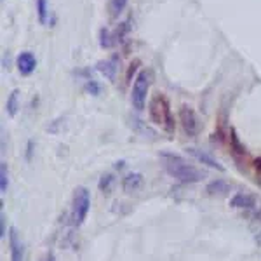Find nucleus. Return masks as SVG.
Returning a JSON list of instances; mask_svg holds the SVG:
<instances>
[{
	"label": "nucleus",
	"mask_w": 261,
	"mask_h": 261,
	"mask_svg": "<svg viewBox=\"0 0 261 261\" xmlns=\"http://www.w3.org/2000/svg\"><path fill=\"white\" fill-rule=\"evenodd\" d=\"M160 157H162L164 160V169L172 178L178 179V181L192 185V183H198L204 178V172H202L200 169H197L193 164H190L186 159H183L181 155L164 152Z\"/></svg>",
	"instance_id": "obj_1"
},
{
	"label": "nucleus",
	"mask_w": 261,
	"mask_h": 261,
	"mask_svg": "<svg viewBox=\"0 0 261 261\" xmlns=\"http://www.w3.org/2000/svg\"><path fill=\"white\" fill-rule=\"evenodd\" d=\"M148 113H150V120L157 126H162L165 132L172 134L176 129V122L174 117H172L171 112V103L169 99L164 96V94L157 93L155 96L150 99L148 103Z\"/></svg>",
	"instance_id": "obj_2"
},
{
	"label": "nucleus",
	"mask_w": 261,
	"mask_h": 261,
	"mask_svg": "<svg viewBox=\"0 0 261 261\" xmlns=\"http://www.w3.org/2000/svg\"><path fill=\"white\" fill-rule=\"evenodd\" d=\"M150 79H152V73H150L148 70H141V72L136 75L134 84H132L131 103L138 112L145 110V106H146V96H148V89H150Z\"/></svg>",
	"instance_id": "obj_3"
},
{
	"label": "nucleus",
	"mask_w": 261,
	"mask_h": 261,
	"mask_svg": "<svg viewBox=\"0 0 261 261\" xmlns=\"http://www.w3.org/2000/svg\"><path fill=\"white\" fill-rule=\"evenodd\" d=\"M91 209V195L84 186L75 190V197H73V221L75 225H82L86 221L87 214Z\"/></svg>",
	"instance_id": "obj_4"
},
{
	"label": "nucleus",
	"mask_w": 261,
	"mask_h": 261,
	"mask_svg": "<svg viewBox=\"0 0 261 261\" xmlns=\"http://www.w3.org/2000/svg\"><path fill=\"white\" fill-rule=\"evenodd\" d=\"M179 122H181L183 132H185L188 138H195L200 132V120L195 110L190 108V106H181L179 108Z\"/></svg>",
	"instance_id": "obj_5"
},
{
	"label": "nucleus",
	"mask_w": 261,
	"mask_h": 261,
	"mask_svg": "<svg viewBox=\"0 0 261 261\" xmlns=\"http://www.w3.org/2000/svg\"><path fill=\"white\" fill-rule=\"evenodd\" d=\"M16 65L21 75H32L37 68L35 54L30 53V51H23V53H20V56L16 58Z\"/></svg>",
	"instance_id": "obj_6"
},
{
	"label": "nucleus",
	"mask_w": 261,
	"mask_h": 261,
	"mask_svg": "<svg viewBox=\"0 0 261 261\" xmlns=\"http://www.w3.org/2000/svg\"><path fill=\"white\" fill-rule=\"evenodd\" d=\"M9 251H11V261H25L23 242H21L16 228L9 230Z\"/></svg>",
	"instance_id": "obj_7"
},
{
	"label": "nucleus",
	"mask_w": 261,
	"mask_h": 261,
	"mask_svg": "<svg viewBox=\"0 0 261 261\" xmlns=\"http://www.w3.org/2000/svg\"><path fill=\"white\" fill-rule=\"evenodd\" d=\"M98 70L106 77L108 80H115L117 77V70H119V56H112L105 61H99L98 63Z\"/></svg>",
	"instance_id": "obj_8"
},
{
	"label": "nucleus",
	"mask_w": 261,
	"mask_h": 261,
	"mask_svg": "<svg viewBox=\"0 0 261 261\" xmlns=\"http://www.w3.org/2000/svg\"><path fill=\"white\" fill-rule=\"evenodd\" d=\"M186 152H188L192 157H195V159L198 160V162H202V164L209 165V167H212V169H218V171H225V167H223V165L219 164L218 160L212 159V157L209 155V153L202 152V150H197V148H186Z\"/></svg>",
	"instance_id": "obj_9"
},
{
	"label": "nucleus",
	"mask_w": 261,
	"mask_h": 261,
	"mask_svg": "<svg viewBox=\"0 0 261 261\" xmlns=\"http://www.w3.org/2000/svg\"><path fill=\"white\" fill-rule=\"evenodd\" d=\"M231 207H238V209H252L256 205V198L252 195H247V193H237L233 195V198L230 200Z\"/></svg>",
	"instance_id": "obj_10"
},
{
	"label": "nucleus",
	"mask_w": 261,
	"mask_h": 261,
	"mask_svg": "<svg viewBox=\"0 0 261 261\" xmlns=\"http://www.w3.org/2000/svg\"><path fill=\"white\" fill-rule=\"evenodd\" d=\"M230 152L233 153V157H245L247 155V150L245 146L240 143V138L237 136L235 129H230Z\"/></svg>",
	"instance_id": "obj_11"
},
{
	"label": "nucleus",
	"mask_w": 261,
	"mask_h": 261,
	"mask_svg": "<svg viewBox=\"0 0 261 261\" xmlns=\"http://www.w3.org/2000/svg\"><path fill=\"white\" fill-rule=\"evenodd\" d=\"M124 190L126 192H136L143 186V176L138 174V172H132V174H127L124 178V183H122Z\"/></svg>",
	"instance_id": "obj_12"
},
{
	"label": "nucleus",
	"mask_w": 261,
	"mask_h": 261,
	"mask_svg": "<svg viewBox=\"0 0 261 261\" xmlns=\"http://www.w3.org/2000/svg\"><path fill=\"white\" fill-rule=\"evenodd\" d=\"M230 190H231V186L225 181V179H216V181L207 185L209 195H226Z\"/></svg>",
	"instance_id": "obj_13"
},
{
	"label": "nucleus",
	"mask_w": 261,
	"mask_h": 261,
	"mask_svg": "<svg viewBox=\"0 0 261 261\" xmlns=\"http://www.w3.org/2000/svg\"><path fill=\"white\" fill-rule=\"evenodd\" d=\"M18 108H20V89H13L6 101V112L14 117L18 113Z\"/></svg>",
	"instance_id": "obj_14"
},
{
	"label": "nucleus",
	"mask_w": 261,
	"mask_h": 261,
	"mask_svg": "<svg viewBox=\"0 0 261 261\" xmlns=\"http://www.w3.org/2000/svg\"><path fill=\"white\" fill-rule=\"evenodd\" d=\"M131 20H126L122 21V23H119V27L115 28V32L112 33V39H113V44H119L124 40V37L127 35V33L131 32Z\"/></svg>",
	"instance_id": "obj_15"
},
{
	"label": "nucleus",
	"mask_w": 261,
	"mask_h": 261,
	"mask_svg": "<svg viewBox=\"0 0 261 261\" xmlns=\"http://www.w3.org/2000/svg\"><path fill=\"white\" fill-rule=\"evenodd\" d=\"M37 14L40 25H47L49 21V0H37Z\"/></svg>",
	"instance_id": "obj_16"
},
{
	"label": "nucleus",
	"mask_w": 261,
	"mask_h": 261,
	"mask_svg": "<svg viewBox=\"0 0 261 261\" xmlns=\"http://www.w3.org/2000/svg\"><path fill=\"white\" fill-rule=\"evenodd\" d=\"M127 2H129V0H110V16H112V20H117L119 14H122Z\"/></svg>",
	"instance_id": "obj_17"
},
{
	"label": "nucleus",
	"mask_w": 261,
	"mask_h": 261,
	"mask_svg": "<svg viewBox=\"0 0 261 261\" xmlns=\"http://www.w3.org/2000/svg\"><path fill=\"white\" fill-rule=\"evenodd\" d=\"M99 46H101L103 49H110L112 46H115L108 28H101V30H99Z\"/></svg>",
	"instance_id": "obj_18"
},
{
	"label": "nucleus",
	"mask_w": 261,
	"mask_h": 261,
	"mask_svg": "<svg viewBox=\"0 0 261 261\" xmlns=\"http://www.w3.org/2000/svg\"><path fill=\"white\" fill-rule=\"evenodd\" d=\"M7 185H9V174H7V164L0 162V190H2V193L7 192Z\"/></svg>",
	"instance_id": "obj_19"
},
{
	"label": "nucleus",
	"mask_w": 261,
	"mask_h": 261,
	"mask_svg": "<svg viewBox=\"0 0 261 261\" xmlns=\"http://www.w3.org/2000/svg\"><path fill=\"white\" fill-rule=\"evenodd\" d=\"M113 176L112 174H105L101 176V181H99V190H101L103 193H110V190H112V185H113Z\"/></svg>",
	"instance_id": "obj_20"
},
{
	"label": "nucleus",
	"mask_w": 261,
	"mask_h": 261,
	"mask_svg": "<svg viewBox=\"0 0 261 261\" xmlns=\"http://www.w3.org/2000/svg\"><path fill=\"white\" fill-rule=\"evenodd\" d=\"M84 89H86L89 94H93V96H99V94H101V86H99L96 80H93V79L87 80L86 86H84Z\"/></svg>",
	"instance_id": "obj_21"
},
{
	"label": "nucleus",
	"mask_w": 261,
	"mask_h": 261,
	"mask_svg": "<svg viewBox=\"0 0 261 261\" xmlns=\"http://www.w3.org/2000/svg\"><path fill=\"white\" fill-rule=\"evenodd\" d=\"M138 66H139V60H134L129 65V68H127V73H126V80H127V82H131V80H132V77H134V73H136V70H138Z\"/></svg>",
	"instance_id": "obj_22"
},
{
	"label": "nucleus",
	"mask_w": 261,
	"mask_h": 261,
	"mask_svg": "<svg viewBox=\"0 0 261 261\" xmlns=\"http://www.w3.org/2000/svg\"><path fill=\"white\" fill-rule=\"evenodd\" d=\"M6 233H7V231H6V214H4V212H2V214H0V237H6Z\"/></svg>",
	"instance_id": "obj_23"
},
{
	"label": "nucleus",
	"mask_w": 261,
	"mask_h": 261,
	"mask_svg": "<svg viewBox=\"0 0 261 261\" xmlns=\"http://www.w3.org/2000/svg\"><path fill=\"white\" fill-rule=\"evenodd\" d=\"M252 167H254V171L261 176V157H258V159L252 160Z\"/></svg>",
	"instance_id": "obj_24"
},
{
	"label": "nucleus",
	"mask_w": 261,
	"mask_h": 261,
	"mask_svg": "<svg viewBox=\"0 0 261 261\" xmlns=\"http://www.w3.org/2000/svg\"><path fill=\"white\" fill-rule=\"evenodd\" d=\"M4 68H9V53L4 54Z\"/></svg>",
	"instance_id": "obj_25"
},
{
	"label": "nucleus",
	"mask_w": 261,
	"mask_h": 261,
	"mask_svg": "<svg viewBox=\"0 0 261 261\" xmlns=\"http://www.w3.org/2000/svg\"><path fill=\"white\" fill-rule=\"evenodd\" d=\"M258 244H261V233L258 235Z\"/></svg>",
	"instance_id": "obj_26"
}]
</instances>
